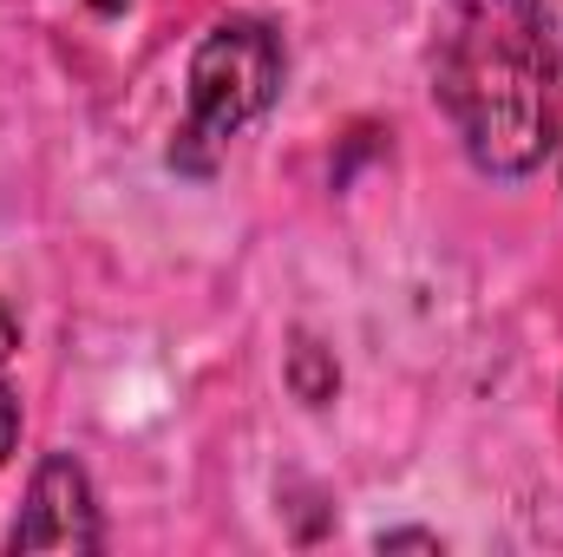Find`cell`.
Returning a JSON list of instances; mask_svg holds the SVG:
<instances>
[{
    "label": "cell",
    "instance_id": "obj_1",
    "mask_svg": "<svg viewBox=\"0 0 563 557\" xmlns=\"http://www.w3.org/2000/svg\"><path fill=\"white\" fill-rule=\"evenodd\" d=\"M439 106L452 112L459 139L478 171L525 177L544 164L558 132L551 99V59L531 46L518 13L505 7H465L439 53Z\"/></svg>",
    "mask_w": 563,
    "mask_h": 557
},
{
    "label": "cell",
    "instance_id": "obj_2",
    "mask_svg": "<svg viewBox=\"0 0 563 557\" xmlns=\"http://www.w3.org/2000/svg\"><path fill=\"white\" fill-rule=\"evenodd\" d=\"M282 92V40L269 20H223L190 59V112L170 144L177 171H217L230 139L263 119Z\"/></svg>",
    "mask_w": 563,
    "mask_h": 557
},
{
    "label": "cell",
    "instance_id": "obj_3",
    "mask_svg": "<svg viewBox=\"0 0 563 557\" xmlns=\"http://www.w3.org/2000/svg\"><path fill=\"white\" fill-rule=\"evenodd\" d=\"M99 545V505H92V479L53 452L33 472L26 512L13 525V551H92Z\"/></svg>",
    "mask_w": 563,
    "mask_h": 557
},
{
    "label": "cell",
    "instance_id": "obj_4",
    "mask_svg": "<svg viewBox=\"0 0 563 557\" xmlns=\"http://www.w3.org/2000/svg\"><path fill=\"white\" fill-rule=\"evenodd\" d=\"M511 13L531 33V46L551 59V73H563V0H511Z\"/></svg>",
    "mask_w": 563,
    "mask_h": 557
},
{
    "label": "cell",
    "instance_id": "obj_5",
    "mask_svg": "<svg viewBox=\"0 0 563 557\" xmlns=\"http://www.w3.org/2000/svg\"><path fill=\"white\" fill-rule=\"evenodd\" d=\"M288 381H295V394H301V401H314V407H321V401L334 394V381H341V374H334V361H328L314 341H301V348H295V368H288Z\"/></svg>",
    "mask_w": 563,
    "mask_h": 557
},
{
    "label": "cell",
    "instance_id": "obj_6",
    "mask_svg": "<svg viewBox=\"0 0 563 557\" xmlns=\"http://www.w3.org/2000/svg\"><path fill=\"white\" fill-rule=\"evenodd\" d=\"M13 439H20V401L0 387V466H7V452H13Z\"/></svg>",
    "mask_w": 563,
    "mask_h": 557
},
{
    "label": "cell",
    "instance_id": "obj_7",
    "mask_svg": "<svg viewBox=\"0 0 563 557\" xmlns=\"http://www.w3.org/2000/svg\"><path fill=\"white\" fill-rule=\"evenodd\" d=\"M13 348H20V321H13V308L0 302V368L13 361Z\"/></svg>",
    "mask_w": 563,
    "mask_h": 557
},
{
    "label": "cell",
    "instance_id": "obj_8",
    "mask_svg": "<svg viewBox=\"0 0 563 557\" xmlns=\"http://www.w3.org/2000/svg\"><path fill=\"white\" fill-rule=\"evenodd\" d=\"M86 7H92V13H119L125 0H86Z\"/></svg>",
    "mask_w": 563,
    "mask_h": 557
}]
</instances>
